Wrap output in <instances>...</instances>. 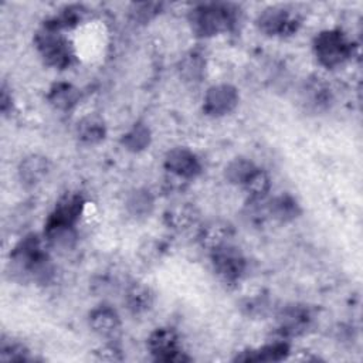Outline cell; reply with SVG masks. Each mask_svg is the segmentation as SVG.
Segmentation results:
<instances>
[{"label":"cell","mask_w":363,"mask_h":363,"mask_svg":"<svg viewBox=\"0 0 363 363\" xmlns=\"http://www.w3.org/2000/svg\"><path fill=\"white\" fill-rule=\"evenodd\" d=\"M189 23L196 35L213 37L234 28L237 23V10L224 3L199 4L190 10Z\"/></svg>","instance_id":"6da1fadb"},{"label":"cell","mask_w":363,"mask_h":363,"mask_svg":"<svg viewBox=\"0 0 363 363\" xmlns=\"http://www.w3.org/2000/svg\"><path fill=\"white\" fill-rule=\"evenodd\" d=\"M62 31L64 30L48 20L34 34V44L43 61L58 69L68 68L75 57L71 43Z\"/></svg>","instance_id":"7a4b0ae2"},{"label":"cell","mask_w":363,"mask_h":363,"mask_svg":"<svg viewBox=\"0 0 363 363\" xmlns=\"http://www.w3.org/2000/svg\"><path fill=\"white\" fill-rule=\"evenodd\" d=\"M11 264L16 271L35 281L47 282L52 275L48 255L43 251L41 240L35 234L26 235L11 252Z\"/></svg>","instance_id":"3957f363"},{"label":"cell","mask_w":363,"mask_h":363,"mask_svg":"<svg viewBox=\"0 0 363 363\" xmlns=\"http://www.w3.org/2000/svg\"><path fill=\"white\" fill-rule=\"evenodd\" d=\"M312 47L318 62L329 69L343 65L353 54L352 41L337 28L318 33L313 38Z\"/></svg>","instance_id":"277c9868"},{"label":"cell","mask_w":363,"mask_h":363,"mask_svg":"<svg viewBox=\"0 0 363 363\" xmlns=\"http://www.w3.org/2000/svg\"><path fill=\"white\" fill-rule=\"evenodd\" d=\"M299 26L298 14L284 6H269L257 17V27L267 35L286 37L294 34Z\"/></svg>","instance_id":"5b68a950"},{"label":"cell","mask_w":363,"mask_h":363,"mask_svg":"<svg viewBox=\"0 0 363 363\" xmlns=\"http://www.w3.org/2000/svg\"><path fill=\"white\" fill-rule=\"evenodd\" d=\"M147 349L159 362L182 363L189 362L190 357L179 346V337L170 328H157L147 337Z\"/></svg>","instance_id":"8992f818"},{"label":"cell","mask_w":363,"mask_h":363,"mask_svg":"<svg viewBox=\"0 0 363 363\" xmlns=\"http://www.w3.org/2000/svg\"><path fill=\"white\" fill-rule=\"evenodd\" d=\"M211 254V262L216 274L225 282H235L238 281L247 268V261L242 255V252L231 245L225 244L214 251Z\"/></svg>","instance_id":"52a82bcc"},{"label":"cell","mask_w":363,"mask_h":363,"mask_svg":"<svg viewBox=\"0 0 363 363\" xmlns=\"http://www.w3.org/2000/svg\"><path fill=\"white\" fill-rule=\"evenodd\" d=\"M240 101L238 89L231 84L211 85L203 98V111L213 118L231 113Z\"/></svg>","instance_id":"ba28073f"},{"label":"cell","mask_w":363,"mask_h":363,"mask_svg":"<svg viewBox=\"0 0 363 363\" xmlns=\"http://www.w3.org/2000/svg\"><path fill=\"white\" fill-rule=\"evenodd\" d=\"M164 169L180 177V179H194L201 173V162L194 152L187 147H173L164 156Z\"/></svg>","instance_id":"9c48e42d"},{"label":"cell","mask_w":363,"mask_h":363,"mask_svg":"<svg viewBox=\"0 0 363 363\" xmlns=\"http://www.w3.org/2000/svg\"><path fill=\"white\" fill-rule=\"evenodd\" d=\"M233 234H234V227L228 221L210 220L199 228L197 238L200 245L211 252L225 244H230Z\"/></svg>","instance_id":"30bf717a"},{"label":"cell","mask_w":363,"mask_h":363,"mask_svg":"<svg viewBox=\"0 0 363 363\" xmlns=\"http://www.w3.org/2000/svg\"><path fill=\"white\" fill-rule=\"evenodd\" d=\"M85 207V200L78 193H67L60 199L54 211L50 214L48 224H62V225H75L79 220Z\"/></svg>","instance_id":"8fae6325"},{"label":"cell","mask_w":363,"mask_h":363,"mask_svg":"<svg viewBox=\"0 0 363 363\" xmlns=\"http://www.w3.org/2000/svg\"><path fill=\"white\" fill-rule=\"evenodd\" d=\"M89 328L101 337H112L121 330V316L111 305H99L89 312Z\"/></svg>","instance_id":"7c38bea8"},{"label":"cell","mask_w":363,"mask_h":363,"mask_svg":"<svg viewBox=\"0 0 363 363\" xmlns=\"http://www.w3.org/2000/svg\"><path fill=\"white\" fill-rule=\"evenodd\" d=\"M200 218V211L193 203L180 201L167 207L164 211L166 224L176 231H186L196 225Z\"/></svg>","instance_id":"4fadbf2b"},{"label":"cell","mask_w":363,"mask_h":363,"mask_svg":"<svg viewBox=\"0 0 363 363\" xmlns=\"http://www.w3.org/2000/svg\"><path fill=\"white\" fill-rule=\"evenodd\" d=\"M50 172V162L43 155H28L18 164V177L26 186L41 183Z\"/></svg>","instance_id":"5bb4252c"},{"label":"cell","mask_w":363,"mask_h":363,"mask_svg":"<svg viewBox=\"0 0 363 363\" xmlns=\"http://www.w3.org/2000/svg\"><path fill=\"white\" fill-rule=\"evenodd\" d=\"M81 99V92L69 82H55L47 94L48 104L58 111L67 112L74 109Z\"/></svg>","instance_id":"9a60e30c"},{"label":"cell","mask_w":363,"mask_h":363,"mask_svg":"<svg viewBox=\"0 0 363 363\" xmlns=\"http://www.w3.org/2000/svg\"><path fill=\"white\" fill-rule=\"evenodd\" d=\"M77 136L85 145H96L106 136V125L102 116L89 113L81 118L77 123Z\"/></svg>","instance_id":"2e32d148"},{"label":"cell","mask_w":363,"mask_h":363,"mask_svg":"<svg viewBox=\"0 0 363 363\" xmlns=\"http://www.w3.org/2000/svg\"><path fill=\"white\" fill-rule=\"evenodd\" d=\"M289 354V345L284 340H275L272 343L264 345L257 350H247L237 356L235 360L241 362H279L286 359Z\"/></svg>","instance_id":"e0dca14e"},{"label":"cell","mask_w":363,"mask_h":363,"mask_svg":"<svg viewBox=\"0 0 363 363\" xmlns=\"http://www.w3.org/2000/svg\"><path fill=\"white\" fill-rule=\"evenodd\" d=\"M125 208L128 214L136 220L146 218L155 208V197L147 189H135L128 194Z\"/></svg>","instance_id":"ac0fdd59"},{"label":"cell","mask_w":363,"mask_h":363,"mask_svg":"<svg viewBox=\"0 0 363 363\" xmlns=\"http://www.w3.org/2000/svg\"><path fill=\"white\" fill-rule=\"evenodd\" d=\"M153 301L155 295L152 289L142 282L130 284L125 292V303L132 313H143L149 311L153 305Z\"/></svg>","instance_id":"d6986e66"},{"label":"cell","mask_w":363,"mask_h":363,"mask_svg":"<svg viewBox=\"0 0 363 363\" xmlns=\"http://www.w3.org/2000/svg\"><path fill=\"white\" fill-rule=\"evenodd\" d=\"M179 74L184 82L200 84L206 74V58L199 51L187 52L179 62Z\"/></svg>","instance_id":"ffe728a7"},{"label":"cell","mask_w":363,"mask_h":363,"mask_svg":"<svg viewBox=\"0 0 363 363\" xmlns=\"http://www.w3.org/2000/svg\"><path fill=\"white\" fill-rule=\"evenodd\" d=\"M44 237L48 244L57 250H69L77 241L75 225L62 224H48L45 223Z\"/></svg>","instance_id":"44dd1931"},{"label":"cell","mask_w":363,"mask_h":363,"mask_svg":"<svg viewBox=\"0 0 363 363\" xmlns=\"http://www.w3.org/2000/svg\"><path fill=\"white\" fill-rule=\"evenodd\" d=\"M152 142V133L150 129L145 123H135L128 132H125L121 138L122 146L132 153L143 152L149 147Z\"/></svg>","instance_id":"7402d4cb"},{"label":"cell","mask_w":363,"mask_h":363,"mask_svg":"<svg viewBox=\"0 0 363 363\" xmlns=\"http://www.w3.org/2000/svg\"><path fill=\"white\" fill-rule=\"evenodd\" d=\"M281 329L288 335H298L308 328L309 313L302 306H288L281 318Z\"/></svg>","instance_id":"603a6c76"},{"label":"cell","mask_w":363,"mask_h":363,"mask_svg":"<svg viewBox=\"0 0 363 363\" xmlns=\"http://www.w3.org/2000/svg\"><path fill=\"white\" fill-rule=\"evenodd\" d=\"M257 170V166L247 157H235L233 159L224 170L225 179L235 186H244L248 177Z\"/></svg>","instance_id":"cb8c5ba5"},{"label":"cell","mask_w":363,"mask_h":363,"mask_svg":"<svg viewBox=\"0 0 363 363\" xmlns=\"http://www.w3.org/2000/svg\"><path fill=\"white\" fill-rule=\"evenodd\" d=\"M268 211L274 218L279 221L294 220L301 213L296 200L288 194H282L271 200L268 206Z\"/></svg>","instance_id":"d4e9b609"},{"label":"cell","mask_w":363,"mask_h":363,"mask_svg":"<svg viewBox=\"0 0 363 363\" xmlns=\"http://www.w3.org/2000/svg\"><path fill=\"white\" fill-rule=\"evenodd\" d=\"M242 189L250 194V197L252 200L259 201V200L265 199L271 190L269 174L265 170L257 167V170L244 183Z\"/></svg>","instance_id":"484cf974"},{"label":"cell","mask_w":363,"mask_h":363,"mask_svg":"<svg viewBox=\"0 0 363 363\" xmlns=\"http://www.w3.org/2000/svg\"><path fill=\"white\" fill-rule=\"evenodd\" d=\"M85 9L82 6L78 4H71L67 6L61 10V13L58 16H55L54 18H51V21L54 24H57L61 30H67V28H72L77 24H79V21L82 20Z\"/></svg>","instance_id":"4316f807"},{"label":"cell","mask_w":363,"mask_h":363,"mask_svg":"<svg viewBox=\"0 0 363 363\" xmlns=\"http://www.w3.org/2000/svg\"><path fill=\"white\" fill-rule=\"evenodd\" d=\"M0 359L3 362H28L30 354L24 345L11 340H1Z\"/></svg>","instance_id":"83f0119b"},{"label":"cell","mask_w":363,"mask_h":363,"mask_svg":"<svg viewBox=\"0 0 363 363\" xmlns=\"http://www.w3.org/2000/svg\"><path fill=\"white\" fill-rule=\"evenodd\" d=\"M159 10H160V4L157 3H136L133 4V9L130 11L136 20L147 21L153 16H156Z\"/></svg>","instance_id":"f1b7e54d"},{"label":"cell","mask_w":363,"mask_h":363,"mask_svg":"<svg viewBox=\"0 0 363 363\" xmlns=\"http://www.w3.org/2000/svg\"><path fill=\"white\" fill-rule=\"evenodd\" d=\"M96 354L101 360H105V362H118V360L123 359V356L121 353V349H118L113 345H105L104 347H101L96 352Z\"/></svg>","instance_id":"f546056e"},{"label":"cell","mask_w":363,"mask_h":363,"mask_svg":"<svg viewBox=\"0 0 363 363\" xmlns=\"http://www.w3.org/2000/svg\"><path fill=\"white\" fill-rule=\"evenodd\" d=\"M11 108H13L11 92H10L9 88L3 84V85H1V92H0V109H1V112L6 115Z\"/></svg>","instance_id":"4dcf8cb0"}]
</instances>
